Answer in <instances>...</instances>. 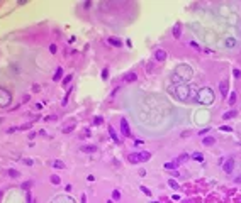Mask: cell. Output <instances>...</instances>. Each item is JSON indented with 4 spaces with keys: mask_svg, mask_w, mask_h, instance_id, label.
<instances>
[{
    "mask_svg": "<svg viewBox=\"0 0 241 203\" xmlns=\"http://www.w3.org/2000/svg\"><path fill=\"white\" fill-rule=\"evenodd\" d=\"M212 100H214V97H212L211 88H202V90L199 91L197 102H200V103H204V105H209V103H212Z\"/></svg>",
    "mask_w": 241,
    "mask_h": 203,
    "instance_id": "cell-1",
    "label": "cell"
},
{
    "mask_svg": "<svg viewBox=\"0 0 241 203\" xmlns=\"http://www.w3.org/2000/svg\"><path fill=\"white\" fill-rule=\"evenodd\" d=\"M127 161L133 163V164L143 163V159H141V152H133V154H129V156H127Z\"/></svg>",
    "mask_w": 241,
    "mask_h": 203,
    "instance_id": "cell-2",
    "label": "cell"
},
{
    "mask_svg": "<svg viewBox=\"0 0 241 203\" xmlns=\"http://www.w3.org/2000/svg\"><path fill=\"white\" fill-rule=\"evenodd\" d=\"M121 130H122V134H124L126 137H133V135H131V130H129V125H127V120H126V118H122V120H121Z\"/></svg>",
    "mask_w": 241,
    "mask_h": 203,
    "instance_id": "cell-3",
    "label": "cell"
},
{
    "mask_svg": "<svg viewBox=\"0 0 241 203\" xmlns=\"http://www.w3.org/2000/svg\"><path fill=\"white\" fill-rule=\"evenodd\" d=\"M177 91H178V97L182 98V100H187V95H189V88L185 87V85H180V87L177 88Z\"/></svg>",
    "mask_w": 241,
    "mask_h": 203,
    "instance_id": "cell-4",
    "label": "cell"
},
{
    "mask_svg": "<svg viewBox=\"0 0 241 203\" xmlns=\"http://www.w3.org/2000/svg\"><path fill=\"white\" fill-rule=\"evenodd\" d=\"M107 130H109V134H110V137H112V141H114L116 144H121V139H119V135L116 134L114 127H112V125H107Z\"/></svg>",
    "mask_w": 241,
    "mask_h": 203,
    "instance_id": "cell-5",
    "label": "cell"
},
{
    "mask_svg": "<svg viewBox=\"0 0 241 203\" xmlns=\"http://www.w3.org/2000/svg\"><path fill=\"white\" fill-rule=\"evenodd\" d=\"M136 80H138L136 73H126L124 78H122V81H124V83H134Z\"/></svg>",
    "mask_w": 241,
    "mask_h": 203,
    "instance_id": "cell-6",
    "label": "cell"
},
{
    "mask_svg": "<svg viewBox=\"0 0 241 203\" xmlns=\"http://www.w3.org/2000/svg\"><path fill=\"white\" fill-rule=\"evenodd\" d=\"M222 168H224V171H226V173H231L233 168H234V161H233V159H226V161H224V164H222Z\"/></svg>",
    "mask_w": 241,
    "mask_h": 203,
    "instance_id": "cell-7",
    "label": "cell"
},
{
    "mask_svg": "<svg viewBox=\"0 0 241 203\" xmlns=\"http://www.w3.org/2000/svg\"><path fill=\"white\" fill-rule=\"evenodd\" d=\"M154 58H156V61H165L166 59V53H165L163 49H158L154 53Z\"/></svg>",
    "mask_w": 241,
    "mask_h": 203,
    "instance_id": "cell-8",
    "label": "cell"
},
{
    "mask_svg": "<svg viewBox=\"0 0 241 203\" xmlns=\"http://www.w3.org/2000/svg\"><path fill=\"white\" fill-rule=\"evenodd\" d=\"M107 42L112 44V46H116V48H121V46H122V41L117 39V37H109V39H107Z\"/></svg>",
    "mask_w": 241,
    "mask_h": 203,
    "instance_id": "cell-9",
    "label": "cell"
},
{
    "mask_svg": "<svg viewBox=\"0 0 241 203\" xmlns=\"http://www.w3.org/2000/svg\"><path fill=\"white\" fill-rule=\"evenodd\" d=\"M219 90H221L222 97H228V81H221V85H219Z\"/></svg>",
    "mask_w": 241,
    "mask_h": 203,
    "instance_id": "cell-10",
    "label": "cell"
},
{
    "mask_svg": "<svg viewBox=\"0 0 241 203\" xmlns=\"http://www.w3.org/2000/svg\"><path fill=\"white\" fill-rule=\"evenodd\" d=\"M63 76V68H56V73H54V76H53V81H59Z\"/></svg>",
    "mask_w": 241,
    "mask_h": 203,
    "instance_id": "cell-11",
    "label": "cell"
},
{
    "mask_svg": "<svg viewBox=\"0 0 241 203\" xmlns=\"http://www.w3.org/2000/svg\"><path fill=\"white\" fill-rule=\"evenodd\" d=\"M51 166H53V168H56V169H65V163H63V161H59V159L53 161V163H51Z\"/></svg>",
    "mask_w": 241,
    "mask_h": 203,
    "instance_id": "cell-12",
    "label": "cell"
},
{
    "mask_svg": "<svg viewBox=\"0 0 241 203\" xmlns=\"http://www.w3.org/2000/svg\"><path fill=\"white\" fill-rule=\"evenodd\" d=\"M202 142H204L205 145H212L214 142H216V137H204Z\"/></svg>",
    "mask_w": 241,
    "mask_h": 203,
    "instance_id": "cell-13",
    "label": "cell"
},
{
    "mask_svg": "<svg viewBox=\"0 0 241 203\" xmlns=\"http://www.w3.org/2000/svg\"><path fill=\"white\" fill-rule=\"evenodd\" d=\"M82 151H83V152H95L97 147H95V145H83Z\"/></svg>",
    "mask_w": 241,
    "mask_h": 203,
    "instance_id": "cell-14",
    "label": "cell"
},
{
    "mask_svg": "<svg viewBox=\"0 0 241 203\" xmlns=\"http://www.w3.org/2000/svg\"><path fill=\"white\" fill-rule=\"evenodd\" d=\"M9 176L15 179V178H19V176H20V173L17 171V169H12V168H10V169H9Z\"/></svg>",
    "mask_w": 241,
    "mask_h": 203,
    "instance_id": "cell-15",
    "label": "cell"
},
{
    "mask_svg": "<svg viewBox=\"0 0 241 203\" xmlns=\"http://www.w3.org/2000/svg\"><path fill=\"white\" fill-rule=\"evenodd\" d=\"M165 168H166V169H177V168H178V161H175V163H166Z\"/></svg>",
    "mask_w": 241,
    "mask_h": 203,
    "instance_id": "cell-16",
    "label": "cell"
},
{
    "mask_svg": "<svg viewBox=\"0 0 241 203\" xmlns=\"http://www.w3.org/2000/svg\"><path fill=\"white\" fill-rule=\"evenodd\" d=\"M234 115H236V112H234V110H231V112H226V114L222 115V118H224V120H228V118H231V117H234Z\"/></svg>",
    "mask_w": 241,
    "mask_h": 203,
    "instance_id": "cell-17",
    "label": "cell"
},
{
    "mask_svg": "<svg viewBox=\"0 0 241 203\" xmlns=\"http://www.w3.org/2000/svg\"><path fill=\"white\" fill-rule=\"evenodd\" d=\"M192 157H193V159H195V161H200V163H202V161H204V156L200 154V152H195V154H193Z\"/></svg>",
    "mask_w": 241,
    "mask_h": 203,
    "instance_id": "cell-18",
    "label": "cell"
},
{
    "mask_svg": "<svg viewBox=\"0 0 241 203\" xmlns=\"http://www.w3.org/2000/svg\"><path fill=\"white\" fill-rule=\"evenodd\" d=\"M112 200H121V191L114 190V191H112Z\"/></svg>",
    "mask_w": 241,
    "mask_h": 203,
    "instance_id": "cell-19",
    "label": "cell"
},
{
    "mask_svg": "<svg viewBox=\"0 0 241 203\" xmlns=\"http://www.w3.org/2000/svg\"><path fill=\"white\" fill-rule=\"evenodd\" d=\"M149 157H151V154H149V152H146V151H143V152H141V159H143V161H148Z\"/></svg>",
    "mask_w": 241,
    "mask_h": 203,
    "instance_id": "cell-20",
    "label": "cell"
},
{
    "mask_svg": "<svg viewBox=\"0 0 241 203\" xmlns=\"http://www.w3.org/2000/svg\"><path fill=\"white\" fill-rule=\"evenodd\" d=\"M168 184H170V186H172L173 190H178V183H177L175 179H168Z\"/></svg>",
    "mask_w": 241,
    "mask_h": 203,
    "instance_id": "cell-21",
    "label": "cell"
},
{
    "mask_svg": "<svg viewBox=\"0 0 241 203\" xmlns=\"http://www.w3.org/2000/svg\"><path fill=\"white\" fill-rule=\"evenodd\" d=\"M51 183H53V184H59V176L53 174V176H51Z\"/></svg>",
    "mask_w": 241,
    "mask_h": 203,
    "instance_id": "cell-22",
    "label": "cell"
},
{
    "mask_svg": "<svg viewBox=\"0 0 241 203\" xmlns=\"http://www.w3.org/2000/svg\"><path fill=\"white\" fill-rule=\"evenodd\" d=\"M32 186V181H27V183H22V190H26V191H29V188Z\"/></svg>",
    "mask_w": 241,
    "mask_h": 203,
    "instance_id": "cell-23",
    "label": "cell"
},
{
    "mask_svg": "<svg viewBox=\"0 0 241 203\" xmlns=\"http://www.w3.org/2000/svg\"><path fill=\"white\" fill-rule=\"evenodd\" d=\"M102 122H104V120H102V117H100V115H97L95 118H94V124H95V125H100Z\"/></svg>",
    "mask_w": 241,
    "mask_h": 203,
    "instance_id": "cell-24",
    "label": "cell"
},
{
    "mask_svg": "<svg viewBox=\"0 0 241 203\" xmlns=\"http://www.w3.org/2000/svg\"><path fill=\"white\" fill-rule=\"evenodd\" d=\"M71 78H73V75H68V76H65V80H63V85H65V87H66L68 83L71 81Z\"/></svg>",
    "mask_w": 241,
    "mask_h": 203,
    "instance_id": "cell-25",
    "label": "cell"
},
{
    "mask_svg": "<svg viewBox=\"0 0 241 203\" xmlns=\"http://www.w3.org/2000/svg\"><path fill=\"white\" fill-rule=\"evenodd\" d=\"M234 102H236V93H234V91H233L231 95H229V105H233V103H234Z\"/></svg>",
    "mask_w": 241,
    "mask_h": 203,
    "instance_id": "cell-26",
    "label": "cell"
},
{
    "mask_svg": "<svg viewBox=\"0 0 241 203\" xmlns=\"http://www.w3.org/2000/svg\"><path fill=\"white\" fill-rule=\"evenodd\" d=\"M180 32H182V30H180V27L177 26V27L173 29V36H175V37H180Z\"/></svg>",
    "mask_w": 241,
    "mask_h": 203,
    "instance_id": "cell-27",
    "label": "cell"
},
{
    "mask_svg": "<svg viewBox=\"0 0 241 203\" xmlns=\"http://www.w3.org/2000/svg\"><path fill=\"white\" fill-rule=\"evenodd\" d=\"M107 78H109V69H102V80H107Z\"/></svg>",
    "mask_w": 241,
    "mask_h": 203,
    "instance_id": "cell-28",
    "label": "cell"
},
{
    "mask_svg": "<svg viewBox=\"0 0 241 203\" xmlns=\"http://www.w3.org/2000/svg\"><path fill=\"white\" fill-rule=\"evenodd\" d=\"M141 191H143L145 195H148V196H151V191H149V190H148L146 186H141Z\"/></svg>",
    "mask_w": 241,
    "mask_h": 203,
    "instance_id": "cell-29",
    "label": "cell"
},
{
    "mask_svg": "<svg viewBox=\"0 0 241 203\" xmlns=\"http://www.w3.org/2000/svg\"><path fill=\"white\" fill-rule=\"evenodd\" d=\"M221 130H222V132H231L233 129H231V127H228V125H222V127H221Z\"/></svg>",
    "mask_w": 241,
    "mask_h": 203,
    "instance_id": "cell-30",
    "label": "cell"
},
{
    "mask_svg": "<svg viewBox=\"0 0 241 203\" xmlns=\"http://www.w3.org/2000/svg\"><path fill=\"white\" fill-rule=\"evenodd\" d=\"M56 44H51V46H49V51H51V53H53V54H54V53H56Z\"/></svg>",
    "mask_w": 241,
    "mask_h": 203,
    "instance_id": "cell-31",
    "label": "cell"
},
{
    "mask_svg": "<svg viewBox=\"0 0 241 203\" xmlns=\"http://www.w3.org/2000/svg\"><path fill=\"white\" fill-rule=\"evenodd\" d=\"M233 75H234V78H240L241 76V71H240V69H234V71H233Z\"/></svg>",
    "mask_w": 241,
    "mask_h": 203,
    "instance_id": "cell-32",
    "label": "cell"
},
{
    "mask_svg": "<svg viewBox=\"0 0 241 203\" xmlns=\"http://www.w3.org/2000/svg\"><path fill=\"white\" fill-rule=\"evenodd\" d=\"M31 127H32V124L29 122V124H24V125L20 127V129H22V130H26V129H31Z\"/></svg>",
    "mask_w": 241,
    "mask_h": 203,
    "instance_id": "cell-33",
    "label": "cell"
},
{
    "mask_svg": "<svg viewBox=\"0 0 241 203\" xmlns=\"http://www.w3.org/2000/svg\"><path fill=\"white\" fill-rule=\"evenodd\" d=\"M226 44H228L229 48H233V46H234V39H228V42H226Z\"/></svg>",
    "mask_w": 241,
    "mask_h": 203,
    "instance_id": "cell-34",
    "label": "cell"
},
{
    "mask_svg": "<svg viewBox=\"0 0 241 203\" xmlns=\"http://www.w3.org/2000/svg\"><path fill=\"white\" fill-rule=\"evenodd\" d=\"M24 164H27V166H32V159H29V157H27V159H24Z\"/></svg>",
    "mask_w": 241,
    "mask_h": 203,
    "instance_id": "cell-35",
    "label": "cell"
},
{
    "mask_svg": "<svg viewBox=\"0 0 241 203\" xmlns=\"http://www.w3.org/2000/svg\"><path fill=\"white\" fill-rule=\"evenodd\" d=\"M185 159H189V156H187V154H182L180 157H178V161H185Z\"/></svg>",
    "mask_w": 241,
    "mask_h": 203,
    "instance_id": "cell-36",
    "label": "cell"
},
{
    "mask_svg": "<svg viewBox=\"0 0 241 203\" xmlns=\"http://www.w3.org/2000/svg\"><path fill=\"white\" fill-rule=\"evenodd\" d=\"M82 203H87V196L85 195H82Z\"/></svg>",
    "mask_w": 241,
    "mask_h": 203,
    "instance_id": "cell-37",
    "label": "cell"
},
{
    "mask_svg": "<svg viewBox=\"0 0 241 203\" xmlns=\"http://www.w3.org/2000/svg\"><path fill=\"white\" fill-rule=\"evenodd\" d=\"M236 183H241V176H238V178H236Z\"/></svg>",
    "mask_w": 241,
    "mask_h": 203,
    "instance_id": "cell-38",
    "label": "cell"
},
{
    "mask_svg": "<svg viewBox=\"0 0 241 203\" xmlns=\"http://www.w3.org/2000/svg\"><path fill=\"white\" fill-rule=\"evenodd\" d=\"M107 203H114V202H112V200H109V202H107Z\"/></svg>",
    "mask_w": 241,
    "mask_h": 203,
    "instance_id": "cell-39",
    "label": "cell"
},
{
    "mask_svg": "<svg viewBox=\"0 0 241 203\" xmlns=\"http://www.w3.org/2000/svg\"><path fill=\"white\" fill-rule=\"evenodd\" d=\"M2 195H3V193H2V191H0V198H2Z\"/></svg>",
    "mask_w": 241,
    "mask_h": 203,
    "instance_id": "cell-40",
    "label": "cell"
},
{
    "mask_svg": "<svg viewBox=\"0 0 241 203\" xmlns=\"http://www.w3.org/2000/svg\"><path fill=\"white\" fill-rule=\"evenodd\" d=\"M153 203H158V202H153Z\"/></svg>",
    "mask_w": 241,
    "mask_h": 203,
    "instance_id": "cell-41",
    "label": "cell"
}]
</instances>
